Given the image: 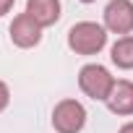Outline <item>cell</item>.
<instances>
[{"mask_svg": "<svg viewBox=\"0 0 133 133\" xmlns=\"http://www.w3.org/2000/svg\"><path fill=\"white\" fill-rule=\"evenodd\" d=\"M107 44V29L97 21H78L68 29V47L76 55H97Z\"/></svg>", "mask_w": 133, "mask_h": 133, "instance_id": "1", "label": "cell"}, {"mask_svg": "<svg viewBox=\"0 0 133 133\" xmlns=\"http://www.w3.org/2000/svg\"><path fill=\"white\" fill-rule=\"evenodd\" d=\"M115 81H117V78L104 68V65H99V63H86L84 68L78 71V86H81V91H84L89 99H94V102H107V97H110Z\"/></svg>", "mask_w": 133, "mask_h": 133, "instance_id": "2", "label": "cell"}, {"mask_svg": "<svg viewBox=\"0 0 133 133\" xmlns=\"http://www.w3.org/2000/svg\"><path fill=\"white\" fill-rule=\"evenodd\" d=\"M86 125V107L78 99H60L52 110V128L57 133H81Z\"/></svg>", "mask_w": 133, "mask_h": 133, "instance_id": "3", "label": "cell"}, {"mask_svg": "<svg viewBox=\"0 0 133 133\" xmlns=\"http://www.w3.org/2000/svg\"><path fill=\"white\" fill-rule=\"evenodd\" d=\"M104 29L120 37L133 31V3L130 0H110L104 5Z\"/></svg>", "mask_w": 133, "mask_h": 133, "instance_id": "4", "label": "cell"}, {"mask_svg": "<svg viewBox=\"0 0 133 133\" xmlns=\"http://www.w3.org/2000/svg\"><path fill=\"white\" fill-rule=\"evenodd\" d=\"M8 34H11V42H13L16 47H21V50H31V47H37V44L42 42V26H39L29 13H18V16L11 21Z\"/></svg>", "mask_w": 133, "mask_h": 133, "instance_id": "5", "label": "cell"}, {"mask_svg": "<svg viewBox=\"0 0 133 133\" xmlns=\"http://www.w3.org/2000/svg\"><path fill=\"white\" fill-rule=\"evenodd\" d=\"M104 104H107V110H110L112 115H120V117L133 115V81L117 78Z\"/></svg>", "mask_w": 133, "mask_h": 133, "instance_id": "6", "label": "cell"}, {"mask_svg": "<svg viewBox=\"0 0 133 133\" xmlns=\"http://www.w3.org/2000/svg\"><path fill=\"white\" fill-rule=\"evenodd\" d=\"M42 29L55 26L60 21V0H26V11Z\"/></svg>", "mask_w": 133, "mask_h": 133, "instance_id": "7", "label": "cell"}, {"mask_svg": "<svg viewBox=\"0 0 133 133\" xmlns=\"http://www.w3.org/2000/svg\"><path fill=\"white\" fill-rule=\"evenodd\" d=\"M110 60L123 71H133V34L117 37V42L110 47Z\"/></svg>", "mask_w": 133, "mask_h": 133, "instance_id": "8", "label": "cell"}, {"mask_svg": "<svg viewBox=\"0 0 133 133\" xmlns=\"http://www.w3.org/2000/svg\"><path fill=\"white\" fill-rule=\"evenodd\" d=\"M8 104H11V89H8L5 81H0V112H3Z\"/></svg>", "mask_w": 133, "mask_h": 133, "instance_id": "9", "label": "cell"}, {"mask_svg": "<svg viewBox=\"0 0 133 133\" xmlns=\"http://www.w3.org/2000/svg\"><path fill=\"white\" fill-rule=\"evenodd\" d=\"M13 3H16V0H0V16H5L13 8Z\"/></svg>", "mask_w": 133, "mask_h": 133, "instance_id": "10", "label": "cell"}, {"mask_svg": "<svg viewBox=\"0 0 133 133\" xmlns=\"http://www.w3.org/2000/svg\"><path fill=\"white\" fill-rule=\"evenodd\" d=\"M117 133H133V120H130V123H125V125H123Z\"/></svg>", "mask_w": 133, "mask_h": 133, "instance_id": "11", "label": "cell"}, {"mask_svg": "<svg viewBox=\"0 0 133 133\" xmlns=\"http://www.w3.org/2000/svg\"><path fill=\"white\" fill-rule=\"evenodd\" d=\"M81 3H94V0H81Z\"/></svg>", "mask_w": 133, "mask_h": 133, "instance_id": "12", "label": "cell"}]
</instances>
